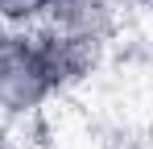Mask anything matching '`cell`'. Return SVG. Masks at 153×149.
Segmentation results:
<instances>
[{"mask_svg":"<svg viewBox=\"0 0 153 149\" xmlns=\"http://www.w3.org/2000/svg\"><path fill=\"white\" fill-rule=\"evenodd\" d=\"M29 42H33V54H37L46 79H50L54 95L87 83L91 71L100 66V54H103V46H91L83 37H71V33H62V29H54L46 21L37 25V29H29Z\"/></svg>","mask_w":153,"mask_h":149,"instance_id":"obj_1","label":"cell"},{"mask_svg":"<svg viewBox=\"0 0 153 149\" xmlns=\"http://www.w3.org/2000/svg\"><path fill=\"white\" fill-rule=\"evenodd\" d=\"M120 21L124 17L108 0H50V8H46V25L71 37H83L91 46H108L120 33Z\"/></svg>","mask_w":153,"mask_h":149,"instance_id":"obj_2","label":"cell"},{"mask_svg":"<svg viewBox=\"0 0 153 149\" xmlns=\"http://www.w3.org/2000/svg\"><path fill=\"white\" fill-rule=\"evenodd\" d=\"M50 0H0V25L8 29H37L46 21Z\"/></svg>","mask_w":153,"mask_h":149,"instance_id":"obj_3","label":"cell"},{"mask_svg":"<svg viewBox=\"0 0 153 149\" xmlns=\"http://www.w3.org/2000/svg\"><path fill=\"white\" fill-rule=\"evenodd\" d=\"M108 4H112V8H116V13L124 17V13H137V8H141L145 0H108Z\"/></svg>","mask_w":153,"mask_h":149,"instance_id":"obj_4","label":"cell"},{"mask_svg":"<svg viewBox=\"0 0 153 149\" xmlns=\"http://www.w3.org/2000/svg\"><path fill=\"white\" fill-rule=\"evenodd\" d=\"M141 8H149V13H153V0H145V4H141Z\"/></svg>","mask_w":153,"mask_h":149,"instance_id":"obj_5","label":"cell"},{"mask_svg":"<svg viewBox=\"0 0 153 149\" xmlns=\"http://www.w3.org/2000/svg\"><path fill=\"white\" fill-rule=\"evenodd\" d=\"M0 149H4V141H0Z\"/></svg>","mask_w":153,"mask_h":149,"instance_id":"obj_6","label":"cell"}]
</instances>
